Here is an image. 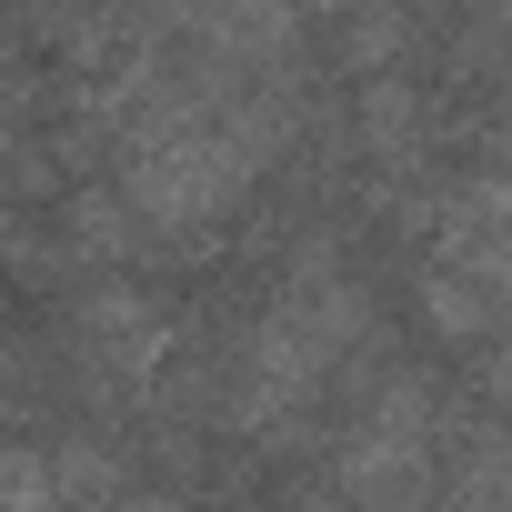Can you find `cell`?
<instances>
[{
    "label": "cell",
    "instance_id": "2",
    "mask_svg": "<svg viewBox=\"0 0 512 512\" xmlns=\"http://www.w3.org/2000/svg\"><path fill=\"white\" fill-rule=\"evenodd\" d=\"M51 241H61L71 272H131V262H151V221L111 191V171L101 181H71L51 201Z\"/></svg>",
    "mask_w": 512,
    "mask_h": 512
},
{
    "label": "cell",
    "instance_id": "4",
    "mask_svg": "<svg viewBox=\"0 0 512 512\" xmlns=\"http://www.w3.org/2000/svg\"><path fill=\"white\" fill-rule=\"evenodd\" d=\"M412 312L442 352H492V332H502V292L452 262H412Z\"/></svg>",
    "mask_w": 512,
    "mask_h": 512
},
{
    "label": "cell",
    "instance_id": "1",
    "mask_svg": "<svg viewBox=\"0 0 512 512\" xmlns=\"http://www.w3.org/2000/svg\"><path fill=\"white\" fill-rule=\"evenodd\" d=\"M171 352H181V312L151 282H131V272H91L71 292V312H61V372L81 382V402L101 422L111 412H151Z\"/></svg>",
    "mask_w": 512,
    "mask_h": 512
},
{
    "label": "cell",
    "instance_id": "3",
    "mask_svg": "<svg viewBox=\"0 0 512 512\" xmlns=\"http://www.w3.org/2000/svg\"><path fill=\"white\" fill-rule=\"evenodd\" d=\"M41 472H51V502H61V512H111V502L131 492V432L71 422V432L41 442Z\"/></svg>",
    "mask_w": 512,
    "mask_h": 512
}]
</instances>
